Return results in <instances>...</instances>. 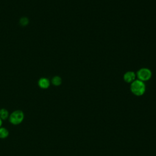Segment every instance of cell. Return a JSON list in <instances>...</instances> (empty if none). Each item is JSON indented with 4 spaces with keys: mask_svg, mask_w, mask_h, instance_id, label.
I'll list each match as a JSON object with an SVG mask.
<instances>
[{
    "mask_svg": "<svg viewBox=\"0 0 156 156\" xmlns=\"http://www.w3.org/2000/svg\"><path fill=\"white\" fill-rule=\"evenodd\" d=\"M146 90L145 85L143 82L140 80H134L130 85V90L136 96H141L144 94Z\"/></svg>",
    "mask_w": 156,
    "mask_h": 156,
    "instance_id": "6da1fadb",
    "label": "cell"
},
{
    "mask_svg": "<svg viewBox=\"0 0 156 156\" xmlns=\"http://www.w3.org/2000/svg\"><path fill=\"white\" fill-rule=\"evenodd\" d=\"M24 119V114L20 110H15L9 115V119L11 124L13 125H18L21 124Z\"/></svg>",
    "mask_w": 156,
    "mask_h": 156,
    "instance_id": "7a4b0ae2",
    "label": "cell"
},
{
    "mask_svg": "<svg viewBox=\"0 0 156 156\" xmlns=\"http://www.w3.org/2000/svg\"><path fill=\"white\" fill-rule=\"evenodd\" d=\"M152 76V73L147 68H141L137 72V77L140 80L147 81L150 79Z\"/></svg>",
    "mask_w": 156,
    "mask_h": 156,
    "instance_id": "3957f363",
    "label": "cell"
},
{
    "mask_svg": "<svg viewBox=\"0 0 156 156\" xmlns=\"http://www.w3.org/2000/svg\"><path fill=\"white\" fill-rule=\"evenodd\" d=\"M135 74L133 71H128L124 75V79L127 83H132L135 80Z\"/></svg>",
    "mask_w": 156,
    "mask_h": 156,
    "instance_id": "277c9868",
    "label": "cell"
},
{
    "mask_svg": "<svg viewBox=\"0 0 156 156\" xmlns=\"http://www.w3.org/2000/svg\"><path fill=\"white\" fill-rule=\"evenodd\" d=\"M38 85L41 88H47L49 86V81L46 78H41L38 81Z\"/></svg>",
    "mask_w": 156,
    "mask_h": 156,
    "instance_id": "5b68a950",
    "label": "cell"
},
{
    "mask_svg": "<svg viewBox=\"0 0 156 156\" xmlns=\"http://www.w3.org/2000/svg\"><path fill=\"white\" fill-rule=\"evenodd\" d=\"M9 135V130L3 127H0V138L1 139H5L8 137Z\"/></svg>",
    "mask_w": 156,
    "mask_h": 156,
    "instance_id": "8992f818",
    "label": "cell"
},
{
    "mask_svg": "<svg viewBox=\"0 0 156 156\" xmlns=\"http://www.w3.org/2000/svg\"><path fill=\"white\" fill-rule=\"evenodd\" d=\"M9 113L8 110L5 108H1L0 109V118L2 120H5L9 118Z\"/></svg>",
    "mask_w": 156,
    "mask_h": 156,
    "instance_id": "52a82bcc",
    "label": "cell"
},
{
    "mask_svg": "<svg viewBox=\"0 0 156 156\" xmlns=\"http://www.w3.org/2000/svg\"><path fill=\"white\" fill-rule=\"evenodd\" d=\"M52 83L55 85V86H58L61 84L62 83V79L60 77L58 76H55L54 77H53L52 80Z\"/></svg>",
    "mask_w": 156,
    "mask_h": 156,
    "instance_id": "ba28073f",
    "label": "cell"
},
{
    "mask_svg": "<svg viewBox=\"0 0 156 156\" xmlns=\"http://www.w3.org/2000/svg\"><path fill=\"white\" fill-rule=\"evenodd\" d=\"M29 23V20L26 17H23L20 20V24L22 26H26Z\"/></svg>",
    "mask_w": 156,
    "mask_h": 156,
    "instance_id": "9c48e42d",
    "label": "cell"
},
{
    "mask_svg": "<svg viewBox=\"0 0 156 156\" xmlns=\"http://www.w3.org/2000/svg\"><path fill=\"white\" fill-rule=\"evenodd\" d=\"M2 120L0 118V127H2Z\"/></svg>",
    "mask_w": 156,
    "mask_h": 156,
    "instance_id": "30bf717a",
    "label": "cell"
}]
</instances>
